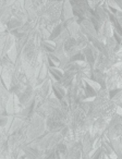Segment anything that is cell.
<instances>
[{
    "label": "cell",
    "instance_id": "cell-5",
    "mask_svg": "<svg viewBox=\"0 0 122 159\" xmlns=\"http://www.w3.org/2000/svg\"><path fill=\"white\" fill-rule=\"evenodd\" d=\"M85 93H86L87 97H95V96H97V93L88 84H85Z\"/></svg>",
    "mask_w": 122,
    "mask_h": 159
},
{
    "label": "cell",
    "instance_id": "cell-6",
    "mask_svg": "<svg viewBox=\"0 0 122 159\" xmlns=\"http://www.w3.org/2000/svg\"><path fill=\"white\" fill-rule=\"evenodd\" d=\"M102 152H104L102 148H97V149L95 150V152H94V155L92 156V159H99L100 157H102Z\"/></svg>",
    "mask_w": 122,
    "mask_h": 159
},
{
    "label": "cell",
    "instance_id": "cell-8",
    "mask_svg": "<svg viewBox=\"0 0 122 159\" xmlns=\"http://www.w3.org/2000/svg\"><path fill=\"white\" fill-rule=\"evenodd\" d=\"M113 1H115V2L117 3V5L119 6L120 8H121V0H113Z\"/></svg>",
    "mask_w": 122,
    "mask_h": 159
},
{
    "label": "cell",
    "instance_id": "cell-4",
    "mask_svg": "<svg viewBox=\"0 0 122 159\" xmlns=\"http://www.w3.org/2000/svg\"><path fill=\"white\" fill-rule=\"evenodd\" d=\"M7 25H8V29H9V31H11V30L21 27V22L16 18H12L7 22Z\"/></svg>",
    "mask_w": 122,
    "mask_h": 159
},
{
    "label": "cell",
    "instance_id": "cell-1",
    "mask_svg": "<svg viewBox=\"0 0 122 159\" xmlns=\"http://www.w3.org/2000/svg\"><path fill=\"white\" fill-rule=\"evenodd\" d=\"M53 89V93H55V96L58 98V99H62L63 97H65V89H63L62 87V84H59V83H57V84H55L52 86Z\"/></svg>",
    "mask_w": 122,
    "mask_h": 159
},
{
    "label": "cell",
    "instance_id": "cell-2",
    "mask_svg": "<svg viewBox=\"0 0 122 159\" xmlns=\"http://www.w3.org/2000/svg\"><path fill=\"white\" fill-rule=\"evenodd\" d=\"M49 72H50V74L52 75L53 79H55L56 81H60V79H61L63 75V71L59 68H56V66L49 68Z\"/></svg>",
    "mask_w": 122,
    "mask_h": 159
},
{
    "label": "cell",
    "instance_id": "cell-7",
    "mask_svg": "<svg viewBox=\"0 0 122 159\" xmlns=\"http://www.w3.org/2000/svg\"><path fill=\"white\" fill-rule=\"evenodd\" d=\"M119 92H121V91H120V89H112V91H110V95H109V96H110L111 98H113V97H115V94L119 93Z\"/></svg>",
    "mask_w": 122,
    "mask_h": 159
},
{
    "label": "cell",
    "instance_id": "cell-3",
    "mask_svg": "<svg viewBox=\"0 0 122 159\" xmlns=\"http://www.w3.org/2000/svg\"><path fill=\"white\" fill-rule=\"evenodd\" d=\"M43 47H44V49L48 53H52L56 48V43L52 42V40H45L43 43Z\"/></svg>",
    "mask_w": 122,
    "mask_h": 159
}]
</instances>
